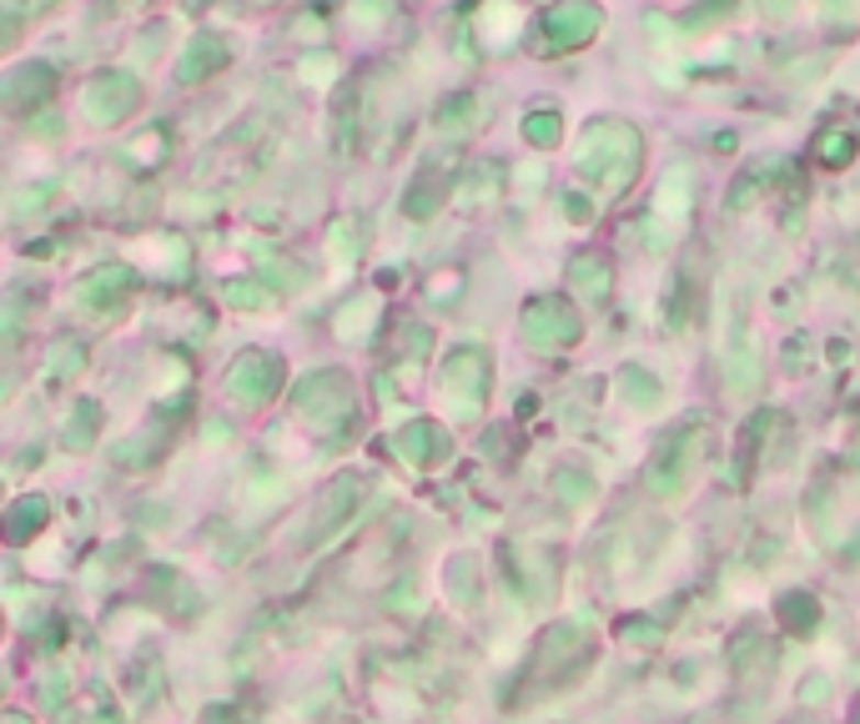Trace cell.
Listing matches in <instances>:
<instances>
[{
	"mask_svg": "<svg viewBox=\"0 0 860 724\" xmlns=\"http://www.w3.org/2000/svg\"><path fill=\"white\" fill-rule=\"evenodd\" d=\"M579 156H584V171H589V177H599L604 187H629V177H624V171L639 167V136H634L629 126H614V121H604V126H589L584 131Z\"/></svg>",
	"mask_w": 860,
	"mask_h": 724,
	"instance_id": "cell-1",
	"label": "cell"
},
{
	"mask_svg": "<svg viewBox=\"0 0 860 724\" xmlns=\"http://www.w3.org/2000/svg\"><path fill=\"white\" fill-rule=\"evenodd\" d=\"M298 413L308 417L317 433L327 438H343L353 417H358V403H353V388H347L343 372H317L298 388Z\"/></svg>",
	"mask_w": 860,
	"mask_h": 724,
	"instance_id": "cell-2",
	"label": "cell"
},
{
	"mask_svg": "<svg viewBox=\"0 0 860 724\" xmlns=\"http://www.w3.org/2000/svg\"><path fill=\"white\" fill-rule=\"evenodd\" d=\"M81 107L96 126H111V121H126L136 107H142V86H136L126 71H101L91 86H86Z\"/></svg>",
	"mask_w": 860,
	"mask_h": 724,
	"instance_id": "cell-3",
	"label": "cell"
},
{
	"mask_svg": "<svg viewBox=\"0 0 860 724\" xmlns=\"http://www.w3.org/2000/svg\"><path fill=\"white\" fill-rule=\"evenodd\" d=\"M132 292H136V272H132V267H96V272L76 287V302L91 308V312H101V318H111L116 308H126Z\"/></svg>",
	"mask_w": 860,
	"mask_h": 724,
	"instance_id": "cell-4",
	"label": "cell"
},
{
	"mask_svg": "<svg viewBox=\"0 0 860 724\" xmlns=\"http://www.w3.org/2000/svg\"><path fill=\"white\" fill-rule=\"evenodd\" d=\"M232 398H242V403H267L277 388H282V363L267 353H242L237 368H232L227 378Z\"/></svg>",
	"mask_w": 860,
	"mask_h": 724,
	"instance_id": "cell-5",
	"label": "cell"
},
{
	"mask_svg": "<svg viewBox=\"0 0 860 724\" xmlns=\"http://www.w3.org/2000/svg\"><path fill=\"white\" fill-rule=\"evenodd\" d=\"M358 499H362V478H337V483L323 493V509L312 513L308 544H323V538H333L337 528H343V523L353 519V509H358Z\"/></svg>",
	"mask_w": 860,
	"mask_h": 724,
	"instance_id": "cell-6",
	"label": "cell"
},
{
	"mask_svg": "<svg viewBox=\"0 0 860 724\" xmlns=\"http://www.w3.org/2000/svg\"><path fill=\"white\" fill-rule=\"evenodd\" d=\"M594 31H599V11H589V5H559V11L544 15V51L584 46Z\"/></svg>",
	"mask_w": 860,
	"mask_h": 724,
	"instance_id": "cell-7",
	"label": "cell"
},
{
	"mask_svg": "<svg viewBox=\"0 0 860 724\" xmlns=\"http://www.w3.org/2000/svg\"><path fill=\"white\" fill-rule=\"evenodd\" d=\"M56 91V76H51V66H21V71H11L5 81H0V107H11V111H36L46 96Z\"/></svg>",
	"mask_w": 860,
	"mask_h": 724,
	"instance_id": "cell-8",
	"label": "cell"
},
{
	"mask_svg": "<svg viewBox=\"0 0 860 724\" xmlns=\"http://www.w3.org/2000/svg\"><path fill=\"white\" fill-rule=\"evenodd\" d=\"M483 382H489V363H483V353L463 347V353L448 357V392H458V398H463V413H473V408H478V398H483Z\"/></svg>",
	"mask_w": 860,
	"mask_h": 724,
	"instance_id": "cell-9",
	"label": "cell"
},
{
	"mask_svg": "<svg viewBox=\"0 0 860 724\" xmlns=\"http://www.w3.org/2000/svg\"><path fill=\"white\" fill-rule=\"evenodd\" d=\"M528 318H544V327H524L528 343H538V347H559V343H573V337H579V322H573V312L563 308V302H554V298L534 302V308H528Z\"/></svg>",
	"mask_w": 860,
	"mask_h": 724,
	"instance_id": "cell-10",
	"label": "cell"
},
{
	"mask_svg": "<svg viewBox=\"0 0 860 724\" xmlns=\"http://www.w3.org/2000/svg\"><path fill=\"white\" fill-rule=\"evenodd\" d=\"M46 519H51V503L36 499V493H25V499L11 503V513H5V528H0V538H5V544H31V538H36L41 528H46Z\"/></svg>",
	"mask_w": 860,
	"mask_h": 724,
	"instance_id": "cell-11",
	"label": "cell"
},
{
	"mask_svg": "<svg viewBox=\"0 0 860 724\" xmlns=\"http://www.w3.org/2000/svg\"><path fill=\"white\" fill-rule=\"evenodd\" d=\"M398 448H403V458H413L418 468L448 458V438H443V427H433V423H407L403 433H398Z\"/></svg>",
	"mask_w": 860,
	"mask_h": 724,
	"instance_id": "cell-12",
	"label": "cell"
},
{
	"mask_svg": "<svg viewBox=\"0 0 860 724\" xmlns=\"http://www.w3.org/2000/svg\"><path fill=\"white\" fill-rule=\"evenodd\" d=\"M227 60H232V51L222 36H197L187 46V56H181V81H202V76L222 71Z\"/></svg>",
	"mask_w": 860,
	"mask_h": 724,
	"instance_id": "cell-13",
	"label": "cell"
},
{
	"mask_svg": "<svg viewBox=\"0 0 860 724\" xmlns=\"http://www.w3.org/2000/svg\"><path fill=\"white\" fill-rule=\"evenodd\" d=\"M56 724H121V714L101 689H81V694L56 714Z\"/></svg>",
	"mask_w": 860,
	"mask_h": 724,
	"instance_id": "cell-14",
	"label": "cell"
},
{
	"mask_svg": "<svg viewBox=\"0 0 860 724\" xmlns=\"http://www.w3.org/2000/svg\"><path fill=\"white\" fill-rule=\"evenodd\" d=\"M152 589H161V594L171 599V604H167L171 614H191V609L202 604V594H197V589H191V583L181 579L177 569H156V573H152Z\"/></svg>",
	"mask_w": 860,
	"mask_h": 724,
	"instance_id": "cell-15",
	"label": "cell"
},
{
	"mask_svg": "<svg viewBox=\"0 0 860 724\" xmlns=\"http://www.w3.org/2000/svg\"><path fill=\"white\" fill-rule=\"evenodd\" d=\"M96 427H101V408H96V403H76L71 423H66V448L86 453L96 443Z\"/></svg>",
	"mask_w": 860,
	"mask_h": 724,
	"instance_id": "cell-16",
	"label": "cell"
},
{
	"mask_svg": "<svg viewBox=\"0 0 860 724\" xmlns=\"http://www.w3.org/2000/svg\"><path fill=\"white\" fill-rule=\"evenodd\" d=\"M579 277H584L589 302L610 298V261H604V257H579V261H573V282H579Z\"/></svg>",
	"mask_w": 860,
	"mask_h": 724,
	"instance_id": "cell-17",
	"label": "cell"
},
{
	"mask_svg": "<svg viewBox=\"0 0 860 724\" xmlns=\"http://www.w3.org/2000/svg\"><path fill=\"white\" fill-rule=\"evenodd\" d=\"M81 363H86V347L76 343V337H56V343H51V372H56V378L81 372Z\"/></svg>",
	"mask_w": 860,
	"mask_h": 724,
	"instance_id": "cell-18",
	"label": "cell"
},
{
	"mask_svg": "<svg viewBox=\"0 0 860 724\" xmlns=\"http://www.w3.org/2000/svg\"><path fill=\"white\" fill-rule=\"evenodd\" d=\"M438 197H443V181L433 177H423V181H413V191H407V216H433V207H438Z\"/></svg>",
	"mask_w": 860,
	"mask_h": 724,
	"instance_id": "cell-19",
	"label": "cell"
},
{
	"mask_svg": "<svg viewBox=\"0 0 860 724\" xmlns=\"http://www.w3.org/2000/svg\"><path fill=\"white\" fill-rule=\"evenodd\" d=\"M850 152H856V142H850L846 131H825L820 142H815V156H820L825 167H846Z\"/></svg>",
	"mask_w": 860,
	"mask_h": 724,
	"instance_id": "cell-20",
	"label": "cell"
},
{
	"mask_svg": "<svg viewBox=\"0 0 860 724\" xmlns=\"http://www.w3.org/2000/svg\"><path fill=\"white\" fill-rule=\"evenodd\" d=\"M780 614H785V624L795 634H805V630H811V619L820 614V604H811V594H790L785 604H780Z\"/></svg>",
	"mask_w": 860,
	"mask_h": 724,
	"instance_id": "cell-21",
	"label": "cell"
},
{
	"mask_svg": "<svg viewBox=\"0 0 860 724\" xmlns=\"http://www.w3.org/2000/svg\"><path fill=\"white\" fill-rule=\"evenodd\" d=\"M524 136L534 146H554L559 142V116H554V111H534V116L524 121Z\"/></svg>",
	"mask_w": 860,
	"mask_h": 724,
	"instance_id": "cell-22",
	"label": "cell"
},
{
	"mask_svg": "<svg viewBox=\"0 0 860 724\" xmlns=\"http://www.w3.org/2000/svg\"><path fill=\"white\" fill-rule=\"evenodd\" d=\"M227 302H237V308H263L267 292H263V287H252V282H232L227 287Z\"/></svg>",
	"mask_w": 860,
	"mask_h": 724,
	"instance_id": "cell-23",
	"label": "cell"
},
{
	"mask_svg": "<svg viewBox=\"0 0 860 724\" xmlns=\"http://www.w3.org/2000/svg\"><path fill=\"white\" fill-rule=\"evenodd\" d=\"M202 724H247V720H242V714L232 710V704H212V710L202 714Z\"/></svg>",
	"mask_w": 860,
	"mask_h": 724,
	"instance_id": "cell-24",
	"label": "cell"
},
{
	"mask_svg": "<svg viewBox=\"0 0 860 724\" xmlns=\"http://www.w3.org/2000/svg\"><path fill=\"white\" fill-rule=\"evenodd\" d=\"M21 36V15H11V11H0V51L11 46V41Z\"/></svg>",
	"mask_w": 860,
	"mask_h": 724,
	"instance_id": "cell-25",
	"label": "cell"
},
{
	"mask_svg": "<svg viewBox=\"0 0 860 724\" xmlns=\"http://www.w3.org/2000/svg\"><path fill=\"white\" fill-rule=\"evenodd\" d=\"M0 724H31V720H25V714H5V720H0Z\"/></svg>",
	"mask_w": 860,
	"mask_h": 724,
	"instance_id": "cell-26",
	"label": "cell"
}]
</instances>
